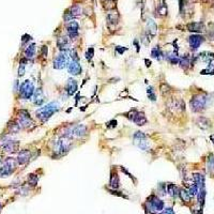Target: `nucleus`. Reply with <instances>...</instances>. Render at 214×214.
<instances>
[{
	"label": "nucleus",
	"instance_id": "f257e3e1",
	"mask_svg": "<svg viewBox=\"0 0 214 214\" xmlns=\"http://www.w3.org/2000/svg\"><path fill=\"white\" fill-rule=\"evenodd\" d=\"M59 107L60 106L57 102L48 103V104L45 105V106L39 108V109L36 112V115L41 122H46L54 113H56L58 110H59Z\"/></svg>",
	"mask_w": 214,
	"mask_h": 214
},
{
	"label": "nucleus",
	"instance_id": "f03ea898",
	"mask_svg": "<svg viewBox=\"0 0 214 214\" xmlns=\"http://www.w3.org/2000/svg\"><path fill=\"white\" fill-rule=\"evenodd\" d=\"M147 206L146 210H148L147 214H155L158 213L164 209V202L161 199L155 196V195H151L149 198H147Z\"/></svg>",
	"mask_w": 214,
	"mask_h": 214
},
{
	"label": "nucleus",
	"instance_id": "7ed1b4c3",
	"mask_svg": "<svg viewBox=\"0 0 214 214\" xmlns=\"http://www.w3.org/2000/svg\"><path fill=\"white\" fill-rule=\"evenodd\" d=\"M206 104H207V96L205 94H196L189 101V105L194 112H202L206 107Z\"/></svg>",
	"mask_w": 214,
	"mask_h": 214
},
{
	"label": "nucleus",
	"instance_id": "20e7f679",
	"mask_svg": "<svg viewBox=\"0 0 214 214\" xmlns=\"http://www.w3.org/2000/svg\"><path fill=\"white\" fill-rule=\"evenodd\" d=\"M15 167H16V162L14 158L8 157L0 167V177H8L12 175L13 171L15 170Z\"/></svg>",
	"mask_w": 214,
	"mask_h": 214
},
{
	"label": "nucleus",
	"instance_id": "39448f33",
	"mask_svg": "<svg viewBox=\"0 0 214 214\" xmlns=\"http://www.w3.org/2000/svg\"><path fill=\"white\" fill-rule=\"evenodd\" d=\"M133 140H134V145L138 147L139 149L144 150V151H146V150H148L150 148V142L148 140L147 136L145 135L142 132H136V133L134 134Z\"/></svg>",
	"mask_w": 214,
	"mask_h": 214
},
{
	"label": "nucleus",
	"instance_id": "423d86ee",
	"mask_svg": "<svg viewBox=\"0 0 214 214\" xmlns=\"http://www.w3.org/2000/svg\"><path fill=\"white\" fill-rule=\"evenodd\" d=\"M34 94V86L30 80H25L19 88V96L24 100H29Z\"/></svg>",
	"mask_w": 214,
	"mask_h": 214
},
{
	"label": "nucleus",
	"instance_id": "0eeeda50",
	"mask_svg": "<svg viewBox=\"0 0 214 214\" xmlns=\"http://www.w3.org/2000/svg\"><path fill=\"white\" fill-rule=\"evenodd\" d=\"M69 150H70V139L68 136H64L59 141H57L55 146V152L58 155H64L65 153L69 152Z\"/></svg>",
	"mask_w": 214,
	"mask_h": 214
},
{
	"label": "nucleus",
	"instance_id": "6e6552de",
	"mask_svg": "<svg viewBox=\"0 0 214 214\" xmlns=\"http://www.w3.org/2000/svg\"><path fill=\"white\" fill-rule=\"evenodd\" d=\"M18 123H19L20 128L23 129H28L33 124L32 119H31L27 110H19L18 112Z\"/></svg>",
	"mask_w": 214,
	"mask_h": 214
},
{
	"label": "nucleus",
	"instance_id": "1a4fd4ad",
	"mask_svg": "<svg viewBox=\"0 0 214 214\" xmlns=\"http://www.w3.org/2000/svg\"><path fill=\"white\" fill-rule=\"evenodd\" d=\"M54 68L56 69V70H62V69H64L65 67L68 65V59H67V56H65L64 52H60L58 56L55 57L54 59Z\"/></svg>",
	"mask_w": 214,
	"mask_h": 214
},
{
	"label": "nucleus",
	"instance_id": "9d476101",
	"mask_svg": "<svg viewBox=\"0 0 214 214\" xmlns=\"http://www.w3.org/2000/svg\"><path fill=\"white\" fill-rule=\"evenodd\" d=\"M68 71L71 75H79L81 73V67H80V63H79L78 60H73L71 59L70 61L68 62Z\"/></svg>",
	"mask_w": 214,
	"mask_h": 214
},
{
	"label": "nucleus",
	"instance_id": "9b49d317",
	"mask_svg": "<svg viewBox=\"0 0 214 214\" xmlns=\"http://www.w3.org/2000/svg\"><path fill=\"white\" fill-rule=\"evenodd\" d=\"M203 41H205V39L200 34H192L189 38V46H191L193 51H196V49L199 48V46L203 43Z\"/></svg>",
	"mask_w": 214,
	"mask_h": 214
},
{
	"label": "nucleus",
	"instance_id": "f8f14e48",
	"mask_svg": "<svg viewBox=\"0 0 214 214\" xmlns=\"http://www.w3.org/2000/svg\"><path fill=\"white\" fill-rule=\"evenodd\" d=\"M87 134V126L84 125V124H78V125L74 126V128L71 130L70 134L68 135V137L70 136H75V137H83Z\"/></svg>",
	"mask_w": 214,
	"mask_h": 214
},
{
	"label": "nucleus",
	"instance_id": "ddd939ff",
	"mask_svg": "<svg viewBox=\"0 0 214 214\" xmlns=\"http://www.w3.org/2000/svg\"><path fill=\"white\" fill-rule=\"evenodd\" d=\"M78 23L75 22V20H72V22L68 23L67 25V30H68V34L70 39H75L76 36H78Z\"/></svg>",
	"mask_w": 214,
	"mask_h": 214
},
{
	"label": "nucleus",
	"instance_id": "4468645a",
	"mask_svg": "<svg viewBox=\"0 0 214 214\" xmlns=\"http://www.w3.org/2000/svg\"><path fill=\"white\" fill-rule=\"evenodd\" d=\"M131 121H133L136 125H139V126L145 125V124L148 122V120H147L146 116H145V113L142 112H137V110H136L135 115H134V117H133V119H132Z\"/></svg>",
	"mask_w": 214,
	"mask_h": 214
},
{
	"label": "nucleus",
	"instance_id": "2eb2a0df",
	"mask_svg": "<svg viewBox=\"0 0 214 214\" xmlns=\"http://www.w3.org/2000/svg\"><path fill=\"white\" fill-rule=\"evenodd\" d=\"M31 157V152L29 150H22V151L18 152L17 154V160L16 162L19 165H24L29 161V158Z\"/></svg>",
	"mask_w": 214,
	"mask_h": 214
},
{
	"label": "nucleus",
	"instance_id": "dca6fc26",
	"mask_svg": "<svg viewBox=\"0 0 214 214\" xmlns=\"http://www.w3.org/2000/svg\"><path fill=\"white\" fill-rule=\"evenodd\" d=\"M77 88H78L77 81L73 78H69L68 83L65 85V90H67L69 96H73V94L77 91Z\"/></svg>",
	"mask_w": 214,
	"mask_h": 214
},
{
	"label": "nucleus",
	"instance_id": "f3484780",
	"mask_svg": "<svg viewBox=\"0 0 214 214\" xmlns=\"http://www.w3.org/2000/svg\"><path fill=\"white\" fill-rule=\"evenodd\" d=\"M187 29H189V31H191V32L201 33L205 31V25H203L202 23H197V22L189 23L187 24Z\"/></svg>",
	"mask_w": 214,
	"mask_h": 214
},
{
	"label": "nucleus",
	"instance_id": "a211bd4d",
	"mask_svg": "<svg viewBox=\"0 0 214 214\" xmlns=\"http://www.w3.org/2000/svg\"><path fill=\"white\" fill-rule=\"evenodd\" d=\"M57 46L61 52H64L70 48V39L68 36H61L57 40Z\"/></svg>",
	"mask_w": 214,
	"mask_h": 214
},
{
	"label": "nucleus",
	"instance_id": "6ab92c4d",
	"mask_svg": "<svg viewBox=\"0 0 214 214\" xmlns=\"http://www.w3.org/2000/svg\"><path fill=\"white\" fill-rule=\"evenodd\" d=\"M119 22V14L118 12H109L107 14V25L109 28H112V25L113 26V28H115V26L117 25Z\"/></svg>",
	"mask_w": 214,
	"mask_h": 214
},
{
	"label": "nucleus",
	"instance_id": "aec40b11",
	"mask_svg": "<svg viewBox=\"0 0 214 214\" xmlns=\"http://www.w3.org/2000/svg\"><path fill=\"white\" fill-rule=\"evenodd\" d=\"M18 147H19V142L18 141H13V140H9L7 142V145L3 147L4 151L9 152V153H14L17 151Z\"/></svg>",
	"mask_w": 214,
	"mask_h": 214
},
{
	"label": "nucleus",
	"instance_id": "412c9836",
	"mask_svg": "<svg viewBox=\"0 0 214 214\" xmlns=\"http://www.w3.org/2000/svg\"><path fill=\"white\" fill-rule=\"evenodd\" d=\"M197 125L202 130H208V129L211 128V121L208 118L199 117L197 119Z\"/></svg>",
	"mask_w": 214,
	"mask_h": 214
},
{
	"label": "nucleus",
	"instance_id": "4be33fe9",
	"mask_svg": "<svg viewBox=\"0 0 214 214\" xmlns=\"http://www.w3.org/2000/svg\"><path fill=\"white\" fill-rule=\"evenodd\" d=\"M148 34L150 36V38H152V36H154L155 34H156V31H157V26L156 24H155L154 22H153L152 19H149L148 20Z\"/></svg>",
	"mask_w": 214,
	"mask_h": 214
},
{
	"label": "nucleus",
	"instance_id": "5701e85b",
	"mask_svg": "<svg viewBox=\"0 0 214 214\" xmlns=\"http://www.w3.org/2000/svg\"><path fill=\"white\" fill-rule=\"evenodd\" d=\"M44 102V94H43V90L41 88L36 89V92H34V104L36 105H41L43 104Z\"/></svg>",
	"mask_w": 214,
	"mask_h": 214
},
{
	"label": "nucleus",
	"instance_id": "b1692460",
	"mask_svg": "<svg viewBox=\"0 0 214 214\" xmlns=\"http://www.w3.org/2000/svg\"><path fill=\"white\" fill-rule=\"evenodd\" d=\"M36 55V44L29 45L25 51V58L26 59H32Z\"/></svg>",
	"mask_w": 214,
	"mask_h": 214
},
{
	"label": "nucleus",
	"instance_id": "393cba45",
	"mask_svg": "<svg viewBox=\"0 0 214 214\" xmlns=\"http://www.w3.org/2000/svg\"><path fill=\"white\" fill-rule=\"evenodd\" d=\"M207 168H208L209 173L214 177V156H213V154L209 155L208 161H207Z\"/></svg>",
	"mask_w": 214,
	"mask_h": 214
},
{
	"label": "nucleus",
	"instance_id": "a878e982",
	"mask_svg": "<svg viewBox=\"0 0 214 214\" xmlns=\"http://www.w3.org/2000/svg\"><path fill=\"white\" fill-rule=\"evenodd\" d=\"M69 12L73 15L74 18H75L81 14V7L79 6V4H74V6H72L70 9H69Z\"/></svg>",
	"mask_w": 214,
	"mask_h": 214
},
{
	"label": "nucleus",
	"instance_id": "bb28decb",
	"mask_svg": "<svg viewBox=\"0 0 214 214\" xmlns=\"http://www.w3.org/2000/svg\"><path fill=\"white\" fill-rule=\"evenodd\" d=\"M110 186L112 187L113 189H118L119 187V177L116 173H112V176H110V181H109Z\"/></svg>",
	"mask_w": 214,
	"mask_h": 214
},
{
	"label": "nucleus",
	"instance_id": "cd10ccee",
	"mask_svg": "<svg viewBox=\"0 0 214 214\" xmlns=\"http://www.w3.org/2000/svg\"><path fill=\"white\" fill-rule=\"evenodd\" d=\"M200 58H201L205 62L210 63V62H212L214 60V54H213V52H202V54L200 55Z\"/></svg>",
	"mask_w": 214,
	"mask_h": 214
},
{
	"label": "nucleus",
	"instance_id": "c85d7f7f",
	"mask_svg": "<svg viewBox=\"0 0 214 214\" xmlns=\"http://www.w3.org/2000/svg\"><path fill=\"white\" fill-rule=\"evenodd\" d=\"M167 59H168V61L171 63V64H177V63H179V61H180V59H179V57H178V55L176 54V52H168L167 54Z\"/></svg>",
	"mask_w": 214,
	"mask_h": 214
},
{
	"label": "nucleus",
	"instance_id": "c756f323",
	"mask_svg": "<svg viewBox=\"0 0 214 214\" xmlns=\"http://www.w3.org/2000/svg\"><path fill=\"white\" fill-rule=\"evenodd\" d=\"M201 75H214V60L212 62L208 63V68L200 72Z\"/></svg>",
	"mask_w": 214,
	"mask_h": 214
},
{
	"label": "nucleus",
	"instance_id": "7c9ffc66",
	"mask_svg": "<svg viewBox=\"0 0 214 214\" xmlns=\"http://www.w3.org/2000/svg\"><path fill=\"white\" fill-rule=\"evenodd\" d=\"M179 195H180V198L181 200L183 202H189L192 199L191 195L189 194V192L186 191V189H181L180 192H179Z\"/></svg>",
	"mask_w": 214,
	"mask_h": 214
},
{
	"label": "nucleus",
	"instance_id": "2f4dec72",
	"mask_svg": "<svg viewBox=\"0 0 214 214\" xmlns=\"http://www.w3.org/2000/svg\"><path fill=\"white\" fill-rule=\"evenodd\" d=\"M167 192L169 193V195H170L171 197H176L177 195L179 194V189L177 187L175 184H168L167 186Z\"/></svg>",
	"mask_w": 214,
	"mask_h": 214
},
{
	"label": "nucleus",
	"instance_id": "473e14b6",
	"mask_svg": "<svg viewBox=\"0 0 214 214\" xmlns=\"http://www.w3.org/2000/svg\"><path fill=\"white\" fill-rule=\"evenodd\" d=\"M25 73H26V58H24V59L20 60V62H19V67H18V76L22 77Z\"/></svg>",
	"mask_w": 214,
	"mask_h": 214
},
{
	"label": "nucleus",
	"instance_id": "72a5a7b5",
	"mask_svg": "<svg viewBox=\"0 0 214 214\" xmlns=\"http://www.w3.org/2000/svg\"><path fill=\"white\" fill-rule=\"evenodd\" d=\"M151 56L153 58H155V59H161V58L163 57V52H161L160 47L158 46H155L154 48L151 51Z\"/></svg>",
	"mask_w": 214,
	"mask_h": 214
},
{
	"label": "nucleus",
	"instance_id": "f704fd0d",
	"mask_svg": "<svg viewBox=\"0 0 214 214\" xmlns=\"http://www.w3.org/2000/svg\"><path fill=\"white\" fill-rule=\"evenodd\" d=\"M179 63H180L181 68L186 69V68H189V64H191V59H189V57L184 56V57H182L181 59H180V61H179Z\"/></svg>",
	"mask_w": 214,
	"mask_h": 214
},
{
	"label": "nucleus",
	"instance_id": "c9c22d12",
	"mask_svg": "<svg viewBox=\"0 0 214 214\" xmlns=\"http://www.w3.org/2000/svg\"><path fill=\"white\" fill-rule=\"evenodd\" d=\"M8 126H9V131L11 132V133H17L20 129V125L18 122H10Z\"/></svg>",
	"mask_w": 214,
	"mask_h": 214
},
{
	"label": "nucleus",
	"instance_id": "e433bc0d",
	"mask_svg": "<svg viewBox=\"0 0 214 214\" xmlns=\"http://www.w3.org/2000/svg\"><path fill=\"white\" fill-rule=\"evenodd\" d=\"M147 96H148V99H150L151 101H156V96H155V92L153 90L152 87H148Z\"/></svg>",
	"mask_w": 214,
	"mask_h": 214
},
{
	"label": "nucleus",
	"instance_id": "4c0bfd02",
	"mask_svg": "<svg viewBox=\"0 0 214 214\" xmlns=\"http://www.w3.org/2000/svg\"><path fill=\"white\" fill-rule=\"evenodd\" d=\"M28 183L30 184V185H32V186H36V183H38V177H36V175H33V173L29 175V177H28Z\"/></svg>",
	"mask_w": 214,
	"mask_h": 214
},
{
	"label": "nucleus",
	"instance_id": "58836bf2",
	"mask_svg": "<svg viewBox=\"0 0 214 214\" xmlns=\"http://www.w3.org/2000/svg\"><path fill=\"white\" fill-rule=\"evenodd\" d=\"M169 92H170V88H169L167 84L161 85V93H162V96H167Z\"/></svg>",
	"mask_w": 214,
	"mask_h": 214
},
{
	"label": "nucleus",
	"instance_id": "ea45409f",
	"mask_svg": "<svg viewBox=\"0 0 214 214\" xmlns=\"http://www.w3.org/2000/svg\"><path fill=\"white\" fill-rule=\"evenodd\" d=\"M93 55H94V49L92 48V47H90V48L86 52V58L90 61L92 58H93Z\"/></svg>",
	"mask_w": 214,
	"mask_h": 214
},
{
	"label": "nucleus",
	"instance_id": "a19ab883",
	"mask_svg": "<svg viewBox=\"0 0 214 214\" xmlns=\"http://www.w3.org/2000/svg\"><path fill=\"white\" fill-rule=\"evenodd\" d=\"M107 128L108 129H112V128H116L117 126V120H112L110 122L107 123Z\"/></svg>",
	"mask_w": 214,
	"mask_h": 214
},
{
	"label": "nucleus",
	"instance_id": "79ce46f5",
	"mask_svg": "<svg viewBox=\"0 0 214 214\" xmlns=\"http://www.w3.org/2000/svg\"><path fill=\"white\" fill-rule=\"evenodd\" d=\"M125 51H126V47H123V48L121 46H117V47H116V52H117L118 54H120V55H122Z\"/></svg>",
	"mask_w": 214,
	"mask_h": 214
},
{
	"label": "nucleus",
	"instance_id": "37998d69",
	"mask_svg": "<svg viewBox=\"0 0 214 214\" xmlns=\"http://www.w3.org/2000/svg\"><path fill=\"white\" fill-rule=\"evenodd\" d=\"M161 214H175V211H173L171 208H166Z\"/></svg>",
	"mask_w": 214,
	"mask_h": 214
},
{
	"label": "nucleus",
	"instance_id": "c03bdc74",
	"mask_svg": "<svg viewBox=\"0 0 214 214\" xmlns=\"http://www.w3.org/2000/svg\"><path fill=\"white\" fill-rule=\"evenodd\" d=\"M121 170H122V171H123V173H126V175H128L129 177H130V178H132V179H133V181H134V182H136V179H135V178H133V176H132V175H131V173H129V171H128V170H126V169H125V168H124V167H121Z\"/></svg>",
	"mask_w": 214,
	"mask_h": 214
},
{
	"label": "nucleus",
	"instance_id": "a18cd8bd",
	"mask_svg": "<svg viewBox=\"0 0 214 214\" xmlns=\"http://www.w3.org/2000/svg\"><path fill=\"white\" fill-rule=\"evenodd\" d=\"M145 62H146V65L147 67H150V65H151V61H150V60H145Z\"/></svg>",
	"mask_w": 214,
	"mask_h": 214
},
{
	"label": "nucleus",
	"instance_id": "49530a36",
	"mask_svg": "<svg viewBox=\"0 0 214 214\" xmlns=\"http://www.w3.org/2000/svg\"><path fill=\"white\" fill-rule=\"evenodd\" d=\"M210 139H211V140H212V141L214 142V135H212V136H211V137H210Z\"/></svg>",
	"mask_w": 214,
	"mask_h": 214
},
{
	"label": "nucleus",
	"instance_id": "de8ad7c7",
	"mask_svg": "<svg viewBox=\"0 0 214 214\" xmlns=\"http://www.w3.org/2000/svg\"><path fill=\"white\" fill-rule=\"evenodd\" d=\"M0 209H1V203H0Z\"/></svg>",
	"mask_w": 214,
	"mask_h": 214
},
{
	"label": "nucleus",
	"instance_id": "09e8293b",
	"mask_svg": "<svg viewBox=\"0 0 214 214\" xmlns=\"http://www.w3.org/2000/svg\"><path fill=\"white\" fill-rule=\"evenodd\" d=\"M109 1H113V0H109Z\"/></svg>",
	"mask_w": 214,
	"mask_h": 214
}]
</instances>
